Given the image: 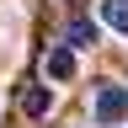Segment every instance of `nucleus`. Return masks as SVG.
Returning a JSON list of instances; mask_svg holds the SVG:
<instances>
[{
	"label": "nucleus",
	"mask_w": 128,
	"mask_h": 128,
	"mask_svg": "<svg viewBox=\"0 0 128 128\" xmlns=\"http://www.w3.org/2000/svg\"><path fill=\"white\" fill-rule=\"evenodd\" d=\"M102 22L128 38V0H102Z\"/></svg>",
	"instance_id": "obj_3"
},
{
	"label": "nucleus",
	"mask_w": 128,
	"mask_h": 128,
	"mask_svg": "<svg viewBox=\"0 0 128 128\" xmlns=\"http://www.w3.org/2000/svg\"><path fill=\"white\" fill-rule=\"evenodd\" d=\"M96 43V27L91 22H70V48H91Z\"/></svg>",
	"instance_id": "obj_5"
},
{
	"label": "nucleus",
	"mask_w": 128,
	"mask_h": 128,
	"mask_svg": "<svg viewBox=\"0 0 128 128\" xmlns=\"http://www.w3.org/2000/svg\"><path fill=\"white\" fill-rule=\"evenodd\" d=\"M128 118V86H102L96 96V123H123Z\"/></svg>",
	"instance_id": "obj_1"
},
{
	"label": "nucleus",
	"mask_w": 128,
	"mask_h": 128,
	"mask_svg": "<svg viewBox=\"0 0 128 128\" xmlns=\"http://www.w3.org/2000/svg\"><path fill=\"white\" fill-rule=\"evenodd\" d=\"M48 107H54V96H48L43 86H27V91H22V112H27V118H43Z\"/></svg>",
	"instance_id": "obj_2"
},
{
	"label": "nucleus",
	"mask_w": 128,
	"mask_h": 128,
	"mask_svg": "<svg viewBox=\"0 0 128 128\" xmlns=\"http://www.w3.org/2000/svg\"><path fill=\"white\" fill-rule=\"evenodd\" d=\"M48 75H54V80H70L75 75V48H54V54H48Z\"/></svg>",
	"instance_id": "obj_4"
}]
</instances>
